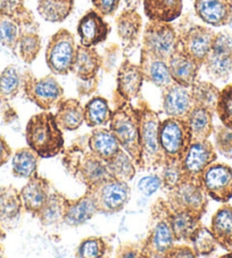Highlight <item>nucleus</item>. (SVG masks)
Returning <instances> with one entry per match:
<instances>
[{
	"label": "nucleus",
	"mask_w": 232,
	"mask_h": 258,
	"mask_svg": "<svg viewBox=\"0 0 232 258\" xmlns=\"http://www.w3.org/2000/svg\"><path fill=\"white\" fill-rule=\"evenodd\" d=\"M88 137L89 135H83L74 139L64 148L62 158L65 170L87 189L111 177L107 163L89 148Z\"/></svg>",
	"instance_id": "obj_1"
},
{
	"label": "nucleus",
	"mask_w": 232,
	"mask_h": 258,
	"mask_svg": "<svg viewBox=\"0 0 232 258\" xmlns=\"http://www.w3.org/2000/svg\"><path fill=\"white\" fill-rule=\"evenodd\" d=\"M114 102L116 107L111 113L109 130L119 141L121 148L130 155L137 168L142 170L138 109L133 107L131 101L126 100L116 91Z\"/></svg>",
	"instance_id": "obj_2"
},
{
	"label": "nucleus",
	"mask_w": 232,
	"mask_h": 258,
	"mask_svg": "<svg viewBox=\"0 0 232 258\" xmlns=\"http://www.w3.org/2000/svg\"><path fill=\"white\" fill-rule=\"evenodd\" d=\"M25 140L40 158H52L63 153V130L57 125L55 115L48 110L33 115L25 127Z\"/></svg>",
	"instance_id": "obj_3"
},
{
	"label": "nucleus",
	"mask_w": 232,
	"mask_h": 258,
	"mask_svg": "<svg viewBox=\"0 0 232 258\" xmlns=\"http://www.w3.org/2000/svg\"><path fill=\"white\" fill-rule=\"evenodd\" d=\"M137 109L139 115L142 170H157L165 161L159 142V115L141 98L138 101Z\"/></svg>",
	"instance_id": "obj_4"
},
{
	"label": "nucleus",
	"mask_w": 232,
	"mask_h": 258,
	"mask_svg": "<svg viewBox=\"0 0 232 258\" xmlns=\"http://www.w3.org/2000/svg\"><path fill=\"white\" fill-rule=\"evenodd\" d=\"M176 242L168 220L167 205L164 198H158L151 206L148 233L141 241L142 255L145 258H166Z\"/></svg>",
	"instance_id": "obj_5"
},
{
	"label": "nucleus",
	"mask_w": 232,
	"mask_h": 258,
	"mask_svg": "<svg viewBox=\"0 0 232 258\" xmlns=\"http://www.w3.org/2000/svg\"><path fill=\"white\" fill-rule=\"evenodd\" d=\"M164 199L169 211L187 212L198 219H202L207 212L208 196L199 179L185 175L176 188L166 192V198Z\"/></svg>",
	"instance_id": "obj_6"
},
{
	"label": "nucleus",
	"mask_w": 232,
	"mask_h": 258,
	"mask_svg": "<svg viewBox=\"0 0 232 258\" xmlns=\"http://www.w3.org/2000/svg\"><path fill=\"white\" fill-rule=\"evenodd\" d=\"M24 96L42 110L57 108L64 99V89L52 73L35 78L31 71L23 73Z\"/></svg>",
	"instance_id": "obj_7"
},
{
	"label": "nucleus",
	"mask_w": 232,
	"mask_h": 258,
	"mask_svg": "<svg viewBox=\"0 0 232 258\" xmlns=\"http://www.w3.org/2000/svg\"><path fill=\"white\" fill-rule=\"evenodd\" d=\"M193 141L187 119L167 117L160 122L159 142L165 161L182 162Z\"/></svg>",
	"instance_id": "obj_8"
},
{
	"label": "nucleus",
	"mask_w": 232,
	"mask_h": 258,
	"mask_svg": "<svg viewBox=\"0 0 232 258\" xmlns=\"http://www.w3.org/2000/svg\"><path fill=\"white\" fill-rule=\"evenodd\" d=\"M77 54L74 35L66 29H60L51 35L46 48V64L53 75H68L72 68Z\"/></svg>",
	"instance_id": "obj_9"
},
{
	"label": "nucleus",
	"mask_w": 232,
	"mask_h": 258,
	"mask_svg": "<svg viewBox=\"0 0 232 258\" xmlns=\"http://www.w3.org/2000/svg\"><path fill=\"white\" fill-rule=\"evenodd\" d=\"M95 198L98 214L113 215L124 210L131 198V189L128 182L114 177L102 180L88 188Z\"/></svg>",
	"instance_id": "obj_10"
},
{
	"label": "nucleus",
	"mask_w": 232,
	"mask_h": 258,
	"mask_svg": "<svg viewBox=\"0 0 232 258\" xmlns=\"http://www.w3.org/2000/svg\"><path fill=\"white\" fill-rule=\"evenodd\" d=\"M141 48L159 58L168 60L180 48L179 33L171 23L149 21L145 25Z\"/></svg>",
	"instance_id": "obj_11"
},
{
	"label": "nucleus",
	"mask_w": 232,
	"mask_h": 258,
	"mask_svg": "<svg viewBox=\"0 0 232 258\" xmlns=\"http://www.w3.org/2000/svg\"><path fill=\"white\" fill-rule=\"evenodd\" d=\"M202 184L208 198L225 204L232 199V167L223 163H213L203 173Z\"/></svg>",
	"instance_id": "obj_12"
},
{
	"label": "nucleus",
	"mask_w": 232,
	"mask_h": 258,
	"mask_svg": "<svg viewBox=\"0 0 232 258\" xmlns=\"http://www.w3.org/2000/svg\"><path fill=\"white\" fill-rule=\"evenodd\" d=\"M215 32L207 26L193 24L179 33L180 49L200 63L209 54Z\"/></svg>",
	"instance_id": "obj_13"
},
{
	"label": "nucleus",
	"mask_w": 232,
	"mask_h": 258,
	"mask_svg": "<svg viewBox=\"0 0 232 258\" xmlns=\"http://www.w3.org/2000/svg\"><path fill=\"white\" fill-rule=\"evenodd\" d=\"M217 151L208 139L203 141H191L186 156L182 159V168L185 175L199 179L205 170L215 163Z\"/></svg>",
	"instance_id": "obj_14"
},
{
	"label": "nucleus",
	"mask_w": 232,
	"mask_h": 258,
	"mask_svg": "<svg viewBox=\"0 0 232 258\" xmlns=\"http://www.w3.org/2000/svg\"><path fill=\"white\" fill-rule=\"evenodd\" d=\"M162 106L168 117L186 119L195 107L191 89L172 82L162 89Z\"/></svg>",
	"instance_id": "obj_15"
},
{
	"label": "nucleus",
	"mask_w": 232,
	"mask_h": 258,
	"mask_svg": "<svg viewBox=\"0 0 232 258\" xmlns=\"http://www.w3.org/2000/svg\"><path fill=\"white\" fill-rule=\"evenodd\" d=\"M118 35L122 42L124 57L139 46L142 32V19L137 10L126 8L115 20Z\"/></svg>",
	"instance_id": "obj_16"
},
{
	"label": "nucleus",
	"mask_w": 232,
	"mask_h": 258,
	"mask_svg": "<svg viewBox=\"0 0 232 258\" xmlns=\"http://www.w3.org/2000/svg\"><path fill=\"white\" fill-rule=\"evenodd\" d=\"M110 33V25L95 10L88 11L78 23L80 44L86 47H96L106 41Z\"/></svg>",
	"instance_id": "obj_17"
},
{
	"label": "nucleus",
	"mask_w": 232,
	"mask_h": 258,
	"mask_svg": "<svg viewBox=\"0 0 232 258\" xmlns=\"http://www.w3.org/2000/svg\"><path fill=\"white\" fill-rule=\"evenodd\" d=\"M144 81V75L139 64H133L126 57L118 69L115 91L126 100L131 101L140 97Z\"/></svg>",
	"instance_id": "obj_18"
},
{
	"label": "nucleus",
	"mask_w": 232,
	"mask_h": 258,
	"mask_svg": "<svg viewBox=\"0 0 232 258\" xmlns=\"http://www.w3.org/2000/svg\"><path fill=\"white\" fill-rule=\"evenodd\" d=\"M51 190L50 182L46 177L40 176L38 173L30 177L25 185H23V188L20 190L23 210L35 217L44 203L47 202Z\"/></svg>",
	"instance_id": "obj_19"
},
{
	"label": "nucleus",
	"mask_w": 232,
	"mask_h": 258,
	"mask_svg": "<svg viewBox=\"0 0 232 258\" xmlns=\"http://www.w3.org/2000/svg\"><path fill=\"white\" fill-rule=\"evenodd\" d=\"M195 13L205 24L221 28L232 20V0H195Z\"/></svg>",
	"instance_id": "obj_20"
},
{
	"label": "nucleus",
	"mask_w": 232,
	"mask_h": 258,
	"mask_svg": "<svg viewBox=\"0 0 232 258\" xmlns=\"http://www.w3.org/2000/svg\"><path fill=\"white\" fill-rule=\"evenodd\" d=\"M167 64L173 81L188 88L197 81L199 71L203 66V63L186 54L180 48L169 57Z\"/></svg>",
	"instance_id": "obj_21"
},
{
	"label": "nucleus",
	"mask_w": 232,
	"mask_h": 258,
	"mask_svg": "<svg viewBox=\"0 0 232 258\" xmlns=\"http://www.w3.org/2000/svg\"><path fill=\"white\" fill-rule=\"evenodd\" d=\"M139 66L145 81L153 83L160 90L174 82L169 72L167 60L159 58L144 48H141L140 50Z\"/></svg>",
	"instance_id": "obj_22"
},
{
	"label": "nucleus",
	"mask_w": 232,
	"mask_h": 258,
	"mask_svg": "<svg viewBox=\"0 0 232 258\" xmlns=\"http://www.w3.org/2000/svg\"><path fill=\"white\" fill-rule=\"evenodd\" d=\"M98 214L95 198L89 190L77 199H66L64 224L78 228Z\"/></svg>",
	"instance_id": "obj_23"
},
{
	"label": "nucleus",
	"mask_w": 232,
	"mask_h": 258,
	"mask_svg": "<svg viewBox=\"0 0 232 258\" xmlns=\"http://www.w3.org/2000/svg\"><path fill=\"white\" fill-rule=\"evenodd\" d=\"M22 211L23 204L20 190L13 185H0V225L6 231L16 228Z\"/></svg>",
	"instance_id": "obj_24"
},
{
	"label": "nucleus",
	"mask_w": 232,
	"mask_h": 258,
	"mask_svg": "<svg viewBox=\"0 0 232 258\" xmlns=\"http://www.w3.org/2000/svg\"><path fill=\"white\" fill-rule=\"evenodd\" d=\"M102 57L98 54L95 47H86L82 44L77 46L72 73L80 80H89L96 78L101 70Z\"/></svg>",
	"instance_id": "obj_25"
},
{
	"label": "nucleus",
	"mask_w": 232,
	"mask_h": 258,
	"mask_svg": "<svg viewBox=\"0 0 232 258\" xmlns=\"http://www.w3.org/2000/svg\"><path fill=\"white\" fill-rule=\"evenodd\" d=\"M34 25H38L37 21L25 22L0 12V44L16 55L17 44L23 31Z\"/></svg>",
	"instance_id": "obj_26"
},
{
	"label": "nucleus",
	"mask_w": 232,
	"mask_h": 258,
	"mask_svg": "<svg viewBox=\"0 0 232 258\" xmlns=\"http://www.w3.org/2000/svg\"><path fill=\"white\" fill-rule=\"evenodd\" d=\"M182 10V0H144V12L149 21L172 23L181 16Z\"/></svg>",
	"instance_id": "obj_27"
},
{
	"label": "nucleus",
	"mask_w": 232,
	"mask_h": 258,
	"mask_svg": "<svg viewBox=\"0 0 232 258\" xmlns=\"http://www.w3.org/2000/svg\"><path fill=\"white\" fill-rule=\"evenodd\" d=\"M212 234L217 244L225 250L232 249V206L227 203L223 204L214 213L211 221Z\"/></svg>",
	"instance_id": "obj_28"
},
{
	"label": "nucleus",
	"mask_w": 232,
	"mask_h": 258,
	"mask_svg": "<svg viewBox=\"0 0 232 258\" xmlns=\"http://www.w3.org/2000/svg\"><path fill=\"white\" fill-rule=\"evenodd\" d=\"M57 125L63 131H75L84 122V107L75 98L63 99L55 114Z\"/></svg>",
	"instance_id": "obj_29"
},
{
	"label": "nucleus",
	"mask_w": 232,
	"mask_h": 258,
	"mask_svg": "<svg viewBox=\"0 0 232 258\" xmlns=\"http://www.w3.org/2000/svg\"><path fill=\"white\" fill-rule=\"evenodd\" d=\"M89 148L106 163L113 158L121 149L119 141L116 140L109 128L95 127L88 137Z\"/></svg>",
	"instance_id": "obj_30"
},
{
	"label": "nucleus",
	"mask_w": 232,
	"mask_h": 258,
	"mask_svg": "<svg viewBox=\"0 0 232 258\" xmlns=\"http://www.w3.org/2000/svg\"><path fill=\"white\" fill-rule=\"evenodd\" d=\"M66 199L68 198L62 195L60 191L52 189L47 202L44 203L35 217L40 221V223L47 228H51V226L56 228L64 223Z\"/></svg>",
	"instance_id": "obj_31"
},
{
	"label": "nucleus",
	"mask_w": 232,
	"mask_h": 258,
	"mask_svg": "<svg viewBox=\"0 0 232 258\" xmlns=\"http://www.w3.org/2000/svg\"><path fill=\"white\" fill-rule=\"evenodd\" d=\"M168 220L177 242L185 241L189 243L194 233L202 225V219H198L197 216L187 212H174L168 210Z\"/></svg>",
	"instance_id": "obj_32"
},
{
	"label": "nucleus",
	"mask_w": 232,
	"mask_h": 258,
	"mask_svg": "<svg viewBox=\"0 0 232 258\" xmlns=\"http://www.w3.org/2000/svg\"><path fill=\"white\" fill-rule=\"evenodd\" d=\"M186 119L189 124L193 141L207 140L213 135V113L208 109L195 106Z\"/></svg>",
	"instance_id": "obj_33"
},
{
	"label": "nucleus",
	"mask_w": 232,
	"mask_h": 258,
	"mask_svg": "<svg viewBox=\"0 0 232 258\" xmlns=\"http://www.w3.org/2000/svg\"><path fill=\"white\" fill-rule=\"evenodd\" d=\"M39 156L30 147L17 149L12 156V173L19 179H30L37 174Z\"/></svg>",
	"instance_id": "obj_34"
},
{
	"label": "nucleus",
	"mask_w": 232,
	"mask_h": 258,
	"mask_svg": "<svg viewBox=\"0 0 232 258\" xmlns=\"http://www.w3.org/2000/svg\"><path fill=\"white\" fill-rule=\"evenodd\" d=\"M84 107V122L91 128L105 126L109 124L111 113L108 101L101 96H95L89 99Z\"/></svg>",
	"instance_id": "obj_35"
},
{
	"label": "nucleus",
	"mask_w": 232,
	"mask_h": 258,
	"mask_svg": "<svg viewBox=\"0 0 232 258\" xmlns=\"http://www.w3.org/2000/svg\"><path fill=\"white\" fill-rule=\"evenodd\" d=\"M203 66L209 78L225 82L232 74V54L211 50Z\"/></svg>",
	"instance_id": "obj_36"
},
{
	"label": "nucleus",
	"mask_w": 232,
	"mask_h": 258,
	"mask_svg": "<svg viewBox=\"0 0 232 258\" xmlns=\"http://www.w3.org/2000/svg\"><path fill=\"white\" fill-rule=\"evenodd\" d=\"M74 8V0H38L37 10L44 21L61 23L71 15Z\"/></svg>",
	"instance_id": "obj_37"
},
{
	"label": "nucleus",
	"mask_w": 232,
	"mask_h": 258,
	"mask_svg": "<svg viewBox=\"0 0 232 258\" xmlns=\"http://www.w3.org/2000/svg\"><path fill=\"white\" fill-rule=\"evenodd\" d=\"M23 88V73L16 65H8L0 73V102L16 98Z\"/></svg>",
	"instance_id": "obj_38"
},
{
	"label": "nucleus",
	"mask_w": 232,
	"mask_h": 258,
	"mask_svg": "<svg viewBox=\"0 0 232 258\" xmlns=\"http://www.w3.org/2000/svg\"><path fill=\"white\" fill-rule=\"evenodd\" d=\"M41 50V38L39 35V24L25 29L17 44V54L25 64H32Z\"/></svg>",
	"instance_id": "obj_39"
},
{
	"label": "nucleus",
	"mask_w": 232,
	"mask_h": 258,
	"mask_svg": "<svg viewBox=\"0 0 232 258\" xmlns=\"http://www.w3.org/2000/svg\"><path fill=\"white\" fill-rule=\"evenodd\" d=\"M109 174L116 180L123 182H130L137 174V166L124 149H120L115 156L107 162Z\"/></svg>",
	"instance_id": "obj_40"
},
{
	"label": "nucleus",
	"mask_w": 232,
	"mask_h": 258,
	"mask_svg": "<svg viewBox=\"0 0 232 258\" xmlns=\"http://www.w3.org/2000/svg\"><path fill=\"white\" fill-rule=\"evenodd\" d=\"M190 89L195 106L208 109L213 114L215 113L217 100L221 92L220 89L211 82L198 81V80L190 87Z\"/></svg>",
	"instance_id": "obj_41"
},
{
	"label": "nucleus",
	"mask_w": 232,
	"mask_h": 258,
	"mask_svg": "<svg viewBox=\"0 0 232 258\" xmlns=\"http://www.w3.org/2000/svg\"><path fill=\"white\" fill-rule=\"evenodd\" d=\"M113 251L111 244L102 237H89L83 239L77 248L75 256L81 258L109 257Z\"/></svg>",
	"instance_id": "obj_42"
},
{
	"label": "nucleus",
	"mask_w": 232,
	"mask_h": 258,
	"mask_svg": "<svg viewBox=\"0 0 232 258\" xmlns=\"http://www.w3.org/2000/svg\"><path fill=\"white\" fill-rule=\"evenodd\" d=\"M190 246L197 253V256H209L216 251L217 242L211 230L203 224L199 226L198 230L194 233L193 238L190 239Z\"/></svg>",
	"instance_id": "obj_43"
},
{
	"label": "nucleus",
	"mask_w": 232,
	"mask_h": 258,
	"mask_svg": "<svg viewBox=\"0 0 232 258\" xmlns=\"http://www.w3.org/2000/svg\"><path fill=\"white\" fill-rule=\"evenodd\" d=\"M162 171H160V179H162V189L165 192L180 183L185 177V172L182 168V162L177 161H164L162 164Z\"/></svg>",
	"instance_id": "obj_44"
},
{
	"label": "nucleus",
	"mask_w": 232,
	"mask_h": 258,
	"mask_svg": "<svg viewBox=\"0 0 232 258\" xmlns=\"http://www.w3.org/2000/svg\"><path fill=\"white\" fill-rule=\"evenodd\" d=\"M215 113L222 125L232 130V83L226 84L221 90Z\"/></svg>",
	"instance_id": "obj_45"
},
{
	"label": "nucleus",
	"mask_w": 232,
	"mask_h": 258,
	"mask_svg": "<svg viewBox=\"0 0 232 258\" xmlns=\"http://www.w3.org/2000/svg\"><path fill=\"white\" fill-rule=\"evenodd\" d=\"M0 12L25 22L35 21L32 12L25 7V0H0Z\"/></svg>",
	"instance_id": "obj_46"
},
{
	"label": "nucleus",
	"mask_w": 232,
	"mask_h": 258,
	"mask_svg": "<svg viewBox=\"0 0 232 258\" xmlns=\"http://www.w3.org/2000/svg\"><path fill=\"white\" fill-rule=\"evenodd\" d=\"M214 147L218 154L227 159H232V130L224 125L214 128Z\"/></svg>",
	"instance_id": "obj_47"
},
{
	"label": "nucleus",
	"mask_w": 232,
	"mask_h": 258,
	"mask_svg": "<svg viewBox=\"0 0 232 258\" xmlns=\"http://www.w3.org/2000/svg\"><path fill=\"white\" fill-rule=\"evenodd\" d=\"M102 57V66L101 70H104L106 73H113L115 70H118L121 65L122 60L126 58L123 54V49L118 43H110L105 48L104 55Z\"/></svg>",
	"instance_id": "obj_48"
},
{
	"label": "nucleus",
	"mask_w": 232,
	"mask_h": 258,
	"mask_svg": "<svg viewBox=\"0 0 232 258\" xmlns=\"http://www.w3.org/2000/svg\"><path fill=\"white\" fill-rule=\"evenodd\" d=\"M115 257L119 258H144L141 242H124L116 249Z\"/></svg>",
	"instance_id": "obj_49"
},
{
	"label": "nucleus",
	"mask_w": 232,
	"mask_h": 258,
	"mask_svg": "<svg viewBox=\"0 0 232 258\" xmlns=\"http://www.w3.org/2000/svg\"><path fill=\"white\" fill-rule=\"evenodd\" d=\"M160 188H162V179L157 174H150L142 177L138 183V189L145 196L154 195Z\"/></svg>",
	"instance_id": "obj_50"
},
{
	"label": "nucleus",
	"mask_w": 232,
	"mask_h": 258,
	"mask_svg": "<svg viewBox=\"0 0 232 258\" xmlns=\"http://www.w3.org/2000/svg\"><path fill=\"white\" fill-rule=\"evenodd\" d=\"M120 3L121 0H91L95 11L102 17L114 15L119 10Z\"/></svg>",
	"instance_id": "obj_51"
},
{
	"label": "nucleus",
	"mask_w": 232,
	"mask_h": 258,
	"mask_svg": "<svg viewBox=\"0 0 232 258\" xmlns=\"http://www.w3.org/2000/svg\"><path fill=\"white\" fill-rule=\"evenodd\" d=\"M98 86H99V82H98L97 77L89 80L78 79L77 91L80 97H89L97 91Z\"/></svg>",
	"instance_id": "obj_52"
},
{
	"label": "nucleus",
	"mask_w": 232,
	"mask_h": 258,
	"mask_svg": "<svg viewBox=\"0 0 232 258\" xmlns=\"http://www.w3.org/2000/svg\"><path fill=\"white\" fill-rule=\"evenodd\" d=\"M198 257L189 244H174L167 252L166 258H196Z\"/></svg>",
	"instance_id": "obj_53"
},
{
	"label": "nucleus",
	"mask_w": 232,
	"mask_h": 258,
	"mask_svg": "<svg viewBox=\"0 0 232 258\" xmlns=\"http://www.w3.org/2000/svg\"><path fill=\"white\" fill-rule=\"evenodd\" d=\"M13 156V150L11 146L4 137L0 136V167L5 165Z\"/></svg>",
	"instance_id": "obj_54"
},
{
	"label": "nucleus",
	"mask_w": 232,
	"mask_h": 258,
	"mask_svg": "<svg viewBox=\"0 0 232 258\" xmlns=\"http://www.w3.org/2000/svg\"><path fill=\"white\" fill-rule=\"evenodd\" d=\"M6 232L7 231L3 228L2 225H0V256H3L4 251H5V249H4V246H3V242H4V240L6 239Z\"/></svg>",
	"instance_id": "obj_55"
},
{
	"label": "nucleus",
	"mask_w": 232,
	"mask_h": 258,
	"mask_svg": "<svg viewBox=\"0 0 232 258\" xmlns=\"http://www.w3.org/2000/svg\"><path fill=\"white\" fill-rule=\"evenodd\" d=\"M221 257H232V251H230V253H225V255H223Z\"/></svg>",
	"instance_id": "obj_56"
},
{
	"label": "nucleus",
	"mask_w": 232,
	"mask_h": 258,
	"mask_svg": "<svg viewBox=\"0 0 232 258\" xmlns=\"http://www.w3.org/2000/svg\"><path fill=\"white\" fill-rule=\"evenodd\" d=\"M229 26H230V28H231V29H232V20H231V21H230V23H229Z\"/></svg>",
	"instance_id": "obj_57"
}]
</instances>
